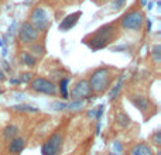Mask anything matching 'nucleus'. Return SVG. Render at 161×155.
Listing matches in <instances>:
<instances>
[{"instance_id": "f257e3e1", "label": "nucleus", "mask_w": 161, "mask_h": 155, "mask_svg": "<svg viewBox=\"0 0 161 155\" xmlns=\"http://www.w3.org/2000/svg\"><path fill=\"white\" fill-rule=\"evenodd\" d=\"M117 37H119V25H117V23H109V24L99 27L95 33L85 37L83 42L91 50L99 51L106 48L108 45H110L113 41H116Z\"/></svg>"}, {"instance_id": "f03ea898", "label": "nucleus", "mask_w": 161, "mask_h": 155, "mask_svg": "<svg viewBox=\"0 0 161 155\" xmlns=\"http://www.w3.org/2000/svg\"><path fill=\"white\" fill-rule=\"evenodd\" d=\"M116 69L110 67H99L91 73L88 82L93 94H103L112 88V83L116 79Z\"/></svg>"}, {"instance_id": "7ed1b4c3", "label": "nucleus", "mask_w": 161, "mask_h": 155, "mask_svg": "<svg viewBox=\"0 0 161 155\" xmlns=\"http://www.w3.org/2000/svg\"><path fill=\"white\" fill-rule=\"evenodd\" d=\"M146 23V17L143 14V11L140 8H130L129 11H126L122 17H120L119 28L125 31H130V33H139L143 30Z\"/></svg>"}, {"instance_id": "20e7f679", "label": "nucleus", "mask_w": 161, "mask_h": 155, "mask_svg": "<svg viewBox=\"0 0 161 155\" xmlns=\"http://www.w3.org/2000/svg\"><path fill=\"white\" fill-rule=\"evenodd\" d=\"M51 20H53V14H51L50 8L45 6H37L31 10L30 16H28V23L38 31L40 34H45L51 27Z\"/></svg>"}, {"instance_id": "39448f33", "label": "nucleus", "mask_w": 161, "mask_h": 155, "mask_svg": "<svg viewBox=\"0 0 161 155\" xmlns=\"http://www.w3.org/2000/svg\"><path fill=\"white\" fill-rule=\"evenodd\" d=\"M30 89L36 93L45 94V96H57L58 94V86L51 79L44 76H36L30 80Z\"/></svg>"}, {"instance_id": "423d86ee", "label": "nucleus", "mask_w": 161, "mask_h": 155, "mask_svg": "<svg viewBox=\"0 0 161 155\" xmlns=\"http://www.w3.org/2000/svg\"><path fill=\"white\" fill-rule=\"evenodd\" d=\"M62 147H64V134L61 131H55L51 134L47 140L44 141L41 147L42 155H59L62 152Z\"/></svg>"}, {"instance_id": "0eeeda50", "label": "nucleus", "mask_w": 161, "mask_h": 155, "mask_svg": "<svg viewBox=\"0 0 161 155\" xmlns=\"http://www.w3.org/2000/svg\"><path fill=\"white\" fill-rule=\"evenodd\" d=\"M40 37H41V34H40L28 21L21 23V25H20V28H19V34H17V38H19V41L21 45L28 47V45L40 41Z\"/></svg>"}, {"instance_id": "6e6552de", "label": "nucleus", "mask_w": 161, "mask_h": 155, "mask_svg": "<svg viewBox=\"0 0 161 155\" xmlns=\"http://www.w3.org/2000/svg\"><path fill=\"white\" fill-rule=\"evenodd\" d=\"M92 94L93 93H92V89H91V86H89L88 79L76 80L75 85H74L72 88L69 89V92H68V97H71L72 100H79V102L91 97Z\"/></svg>"}, {"instance_id": "1a4fd4ad", "label": "nucleus", "mask_w": 161, "mask_h": 155, "mask_svg": "<svg viewBox=\"0 0 161 155\" xmlns=\"http://www.w3.org/2000/svg\"><path fill=\"white\" fill-rule=\"evenodd\" d=\"M130 102L133 103L134 107L139 109L144 116H147V113L150 111V106H151V102L148 97L142 96V94H133V96H130Z\"/></svg>"}, {"instance_id": "9d476101", "label": "nucleus", "mask_w": 161, "mask_h": 155, "mask_svg": "<svg viewBox=\"0 0 161 155\" xmlns=\"http://www.w3.org/2000/svg\"><path fill=\"white\" fill-rule=\"evenodd\" d=\"M80 16H82L80 11H75V13H72V14H68V16L61 21V24H59V30L61 31H68V30H71L72 27H75Z\"/></svg>"}, {"instance_id": "9b49d317", "label": "nucleus", "mask_w": 161, "mask_h": 155, "mask_svg": "<svg viewBox=\"0 0 161 155\" xmlns=\"http://www.w3.org/2000/svg\"><path fill=\"white\" fill-rule=\"evenodd\" d=\"M24 147H25V140L23 138V137L17 136V137H14V138H11L10 141H8L7 150H8V152L10 154L17 155V154H20L23 150H24Z\"/></svg>"}, {"instance_id": "f8f14e48", "label": "nucleus", "mask_w": 161, "mask_h": 155, "mask_svg": "<svg viewBox=\"0 0 161 155\" xmlns=\"http://www.w3.org/2000/svg\"><path fill=\"white\" fill-rule=\"evenodd\" d=\"M130 155H154V151L147 142H137L130 150Z\"/></svg>"}, {"instance_id": "ddd939ff", "label": "nucleus", "mask_w": 161, "mask_h": 155, "mask_svg": "<svg viewBox=\"0 0 161 155\" xmlns=\"http://www.w3.org/2000/svg\"><path fill=\"white\" fill-rule=\"evenodd\" d=\"M28 52L33 56H36L37 59H41L42 56L45 55L47 51H45V45L42 44L41 41H37V42H34V44L28 45Z\"/></svg>"}, {"instance_id": "4468645a", "label": "nucleus", "mask_w": 161, "mask_h": 155, "mask_svg": "<svg viewBox=\"0 0 161 155\" xmlns=\"http://www.w3.org/2000/svg\"><path fill=\"white\" fill-rule=\"evenodd\" d=\"M37 61H38V59L31 55L28 51H21V52H20V64L24 65V67H28V68L36 67Z\"/></svg>"}, {"instance_id": "2eb2a0df", "label": "nucleus", "mask_w": 161, "mask_h": 155, "mask_svg": "<svg viewBox=\"0 0 161 155\" xmlns=\"http://www.w3.org/2000/svg\"><path fill=\"white\" fill-rule=\"evenodd\" d=\"M19 136V127L14 124H8L4 127V130H3V138L7 140V141H10L11 138H14V137Z\"/></svg>"}, {"instance_id": "dca6fc26", "label": "nucleus", "mask_w": 161, "mask_h": 155, "mask_svg": "<svg viewBox=\"0 0 161 155\" xmlns=\"http://www.w3.org/2000/svg\"><path fill=\"white\" fill-rule=\"evenodd\" d=\"M150 58L156 65H160L161 62V45L156 44L150 51Z\"/></svg>"}, {"instance_id": "f3484780", "label": "nucleus", "mask_w": 161, "mask_h": 155, "mask_svg": "<svg viewBox=\"0 0 161 155\" xmlns=\"http://www.w3.org/2000/svg\"><path fill=\"white\" fill-rule=\"evenodd\" d=\"M116 123L119 126H122V127H127L131 121H130V117H129L127 114L123 113V111H120V113L116 114Z\"/></svg>"}, {"instance_id": "a211bd4d", "label": "nucleus", "mask_w": 161, "mask_h": 155, "mask_svg": "<svg viewBox=\"0 0 161 155\" xmlns=\"http://www.w3.org/2000/svg\"><path fill=\"white\" fill-rule=\"evenodd\" d=\"M68 85H69V79L68 78H62L59 82V93L64 99H68Z\"/></svg>"}, {"instance_id": "6ab92c4d", "label": "nucleus", "mask_w": 161, "mask_h": 155, "mask_svg": "<svg viewBox=\"0 0 161 155\" xmlns=\"http://www.w3.org/2000/svg\"><path fill=\"white\" fill-rule=\"evenodd\" d=\"M14 110L17 111H27V113H37L38 109L36 107H31V106H27V104H21V106H14Z\"/></svg>"}, {"instance_id": "aec40b11", "label": "nucleus", "mask_w": 161, "mask_h": 155, "mask_svg": "<svg viewBox=\"0 0 161 155\" xmlns=\"http://www.w3.org/2000/svg\"><path fill=\"white\" fill-rule=\"evenodd\" d=\"M122 85H123V80L120 79L119 82H117V85H114V88H112L110 94H109V99H110V100H114V97L119 94V90L122 89Z\"/></svg>"}, {"instance_id": "412c9836", "label": "nucleus", "mask_w": 161, "mask_h": 155, "mask_svg": "<svg viewBox=\"0 0 161 155\" xmlns=\"http://www.w3.org/2000/svg\"><path fill=\"white\" fill-rule=\"evenodd\" d=\"M151 142H153L157 148H160V145H161V131L160 130H157L156 133L151 136Z\"/></svg>"}, {"instance_id": "4be33fe9", "label": "nucleus", "mask_w": 161, "mask_h": 155, "mask_svg": "<svg viewBox=\"0 0 161 155\" xmlns=\"http://www.w3.org/2000/svg\"><path fill=\"white\" fill-rule=\"evenodd\" d=\"M126 3V0H114L113 2V8H120V7H123V4Z\"/></svg>"}, {"instance_id": "5701e85b", "label": "nucleus", "mask_w": 161, "mask_h": 155, "mask_svg": "<svg viewBox=\"0 0 161 155\" xmlns=\"http://www.w3.org/2000/svg\"><path fill=\"white\" fill-rule=\"evenodd\" d=\"M67 2H71V0H67Z\"/></svg>"}, {"instance_id": "b1692460", "label": "nucleus", "mask_w": 161, "mask_h": 155, "mask_svg": "<svg viewBox=\"0 0 161 155\" xmlns=\"http://www.w3.org/2000/svg\"><path fill=\"white\" fill-rule=\"evenodd\" d=\"M105 2H108V0H105Z\"/></svg>"}]
</instances>
